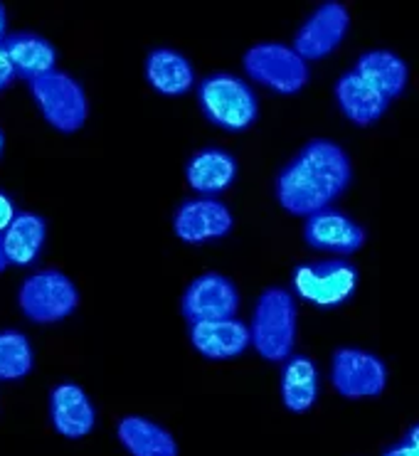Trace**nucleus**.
<instances>
[{
	"instance_id": "1",
	"label": "nucleus",
	"mask_w": 419,
	"mask_h": 456,
	"mask_svg": "<svg viewBox=\"0 0 419 456\" xmlns=\"http://www.w3.org/2000/svg\"><path fill=\"white\" fill-rule=\"evenodd\" d=\"M353 181L350 156L331 138H311L276 175L274 195L296 217L321 213Z\"/></svg>"
},
{
	"instance_id": "2",
	"label": "nucleus",
	"mask_w": 419,
	"mask_h": 456,
	"mask_svg": "<svg viewBox=\"0 0 419 456\" xmlns=\"http://www.w3.org/2000/svg\"><path fill=\"white\" fill-rule=\"evenodd\" d=\"M299 329V308L289 289H264L251 314L250 340L254 350L269 362H283L293 355Z\"/></svg>"
},
{
	"instance_id": "3",
	"label": "nucleus",
	"mask_w": 419,
	"mask_h": 456,
	"mask_svg": "<svg viewBox=\"0 0 419 456\" xmlns=\"http://www.w3.org/2000/svg\"><path fill=\"white\" fill-rule=\"evenodd\" d=\"M198 104L210 124L225 131H244L259 117V102L240 77L218 72L205 77L198 86Z\"/></svg>"
},
{
	"instance_id": "4",
	"label": "nucleus",
	"mask_w": 419,
	"mask_h": 456,
	"mask_svg": "<svg viewBox=\"0 0 419 456\" xmlns=\"http://www.w3.org/2000/svg\"><path fill=\"white\" fill-rule=\"evenodd\" d=\"M42 118L60 134H77L89 118V99L84 86L67 72L53 69L28 82Z\"/></svg>"
},
{
	"instance_id": "5",
	"label": "nucleus",
	"mask_w": 419,
	"mask_h": 456,
	"mask_svg": "<svg viewBox=\"0 0 419 456\" xmlns=\"http://www.w3.org/2000/svg\"><path fill=\"white\" fill-rule=\"evenodd\" d=\"M18 306L28 321L50 326L72 316L79 306V291L60 269H40L18 289Z\"/></svg>"
},
{
	"instance_id": "6",
	"label": "nucleus",
	"mask_w": 419,
	"mask_h": 456,
	"mask_svg": "<svg viewBox=\"0 0 419 456\" xmlns=\"http://www.w3.org/2000/svg\"><path fill=\"white\" fill-rule=\"evenodd\" d=\"M244 72L276 94H296L308 85V62L283 43H257L244 53Z\"/></svg>"
},
{
	"instance_id": "7",
	"label": "nucleus",
	"mask_w": 419,
	"mask_h": 456,
	"mask_svg": "<svg viewBox=\"0 0 419 456\" xmlns=\"http://www.w3.org/2000/svg\"><path fill=\"white\" fill-rule=\"evenodd\" d=\"M296 297L314 306H341L357 287V269L348 259H316L293 269Z\"/></svg>"
},
{
	"instance_id": "8",
	"label": "nucleus",
	"mask_w": 419,
	"mask_h": 456,
	"mask_svg": "<svg viewBox=\"0 0 419 456\" xmlns=\"http://www.w3.org/2000/svg\"><path fill=\"white\" fill-rule=\"evenodd\" d=\"M331 385L346 400H367L385 393L388 365L363 348H338L331 358Z\"/></svg>"
},
{
	"instance_id": "9",
	"label": "nucleus",
	"mask_w": 419,
	"mask_h": 456,
	"mask_svg": "<svg viewBox=\"0 0 419 456\" xmlns=\"http://www.w3.org/2000/svg\"><path fill=\"white\" fill-rule=\"evenodd\" d=\"M350 28V11L338 0H325L301 22V28L293 35V50L308 60L328 57L341 47Z\"/></svg>"
},
{
	"instance_id": "10",
	"label": "nucleus",
	"mask_w": 419,
	"mask_h": 456,
	"mask_svg": "<svg viewBox=\"0 0 419 456\" xmlns=\"http://www.w3.org/2000/svg\"><path fill=\"white\" fill-rule=\"evenodd\" d=\"M180 306L188 323L234 319L240 308V291L234 287V281L225 274L208 272L190 281Z\"/></svg>"
},
{
	"instance_id": "11",
	"label": "nucleus",
	"mask_w": 419,
	"mask_h": 456,
	"mask_svg": "<svg viewBox=\"0 0 419 456\" xmlns=\"http://www.w3.org/2000/svg\"><path fill=\"white\" fill-rule=\"evenodd\" d=\"M176 237L185 244H205L220 240L232 230V213L215 198H195L178 205L173 215Z\"/></svg>"
},
{
	"instance_id": "12",
	"label": "nucleus",
	"mask_w": 419,
	"mask_h": 456,
	"mask_svg": "<svg viewBox=\"0 0 419 456\" xmlns=\"http://www.w3.org/2000/svg\"><path fill=\"white\" fill-rule=\"evenodd\" d=\"M304 240L311 249L331 255H356L366 244V230L341 210L325 208L306 217Z\"/></svg>"
},
{
	"instance_id": "13",
	"label": "nucleus",
	"mask_w": 419,
	"mask_h": 456,
	"mask_svg": "<svg viewBox=\"0 0 419 456\" xmlns=\"http://www.w3.org/2000/svg\"><path fill=\"white\" fill-rule=\"evenodd\" d=\"M50 422L64 439H84L96 425V410L77 382H60L50 393Z\"/></svg>"
},
{
	"instance_id": "14",
	"label": "nucleus",
	"mask_w": 419,
	"mask_h": 456,
	"mask_svg": "<svg viewBox=\"0 0 419 456\" xmlns=\"http://www.w3.org/2000/svg\"><path fill=\"white\" fill-rule=\"evenodd\" d=\"M190 343L208 361H232L250 348V326L237 319L190 323Z\"/></svg>"
},
{
	"instance_id": "15",
	"label": "nucleus",
	"mask_w": 419,
	"mask_h": 456,
	"mask_svg": "<svg viewBox=\"0 0 419 456\" xmlns=\"http://www.w3.org/2000/svg\"><path fill=\"white\" fill-rule=\"evenodd\" d=\"M0 47L11 64L12 75L21 77L25 82H32L37 77L53 72L57 64L54 45L37 32H11L0 40Z\"/></svg>"
},
{
	"instance_id": "16",
	"label": "nucleus",
	"mask_w": 419,
	"mask_h": 456,
	"mask_svg": "<svg viewBox=\"0 0 419 456\" xmlns=\"http://www.w3.org/2000/svg\"><path fill=\"white\" fill-rule=\"evenodd\" d=\"M333 94L335 102H338V109L356 126H370V124H375L377 118L382 117L390 107L388 96L380 94L375 86L366 82L353 67L335 79Z\"/></svg>"
},
{
	"instance_id": "17",
	"label": "nucleus",
	"mask_w": 419,
	"mask_h": 456,
	"mask_svg": "<svg viewBox=\"0 0 419 456\" xmlns=\"http://www.w3.org/2000/svg\"><path fill=\"white\" fill-rule=\"evenodd\" d=\"M47 240V223L37 213H18L11 227L0 237L3 255L12 266H30L45 249Z\"/></svg>"
},
{
	"instance_id": "18",
	"label": "nucleus",
	"mask_w": 419,
	"mask_h": 456,
	"mask_svg": "<svg viewBox=\"0 0 419 456\" xmlns=\"http://www.w3.org/2000/svg\"><path fill=\"white\" fill-rule=\"evenodd\" d=\"M116 436L131 456H178V444L166 427L141 414L119 419Z\"/></svg>"
},
{
	"instance_id": "19",
	"label": "nucleus",
	"mask_w": 419,
	"mask_h": 456,
	"mask_svg": "<svg viewBox=\"0 0 419 456\" xmlns=\"http://www.w3.org/2000/svg\"><path fill=\"white\" fill-rule=\"evenodd\" d=\"M357 75L366 82L375 86L380 94H385L392 102L398 99L409 82V67L407 62L392 50H367L353 64Z\"/></svg>"
},
{
	"instance_id": "20",
	"label": "nucleus",
	"mask_w": 419,
	"mask_h": 456,
	"mask_svg": "<svg viewBox=\"0 0 419 456\" xmlns=\"http://www.w3.org/2000/svg\"><path fill=\"white\" fill-rule=\"evenodd\" d=\"M234 175H237V163L227 151L222 149L198 151L188 160V168H185L188 185L200 192V198H212L218 192L227 191Z\"/></svg>"
},
{
	"instance_id": "21",
	"label": "nucleus",
	"mask_w": 419,
	"mask_h": 456,
	"mask_svg": "<svg viewBox=\"0 0 419 456\" xmlns=\"http://www.w3.org/2000/svg\"><path fill=\"white\" fill-rule=\"evenodd\" d=\"M146 79L158 94L180 96L193 89L195 72H193V64L188 62L185 54L168 50V47H158L148 54Z\"/></svg>"
},
{
	"instance_id": "22",
	"label": "nucleus",
	"mask_w": 419,
	"mask_h": 456,
	"mask_svg": "<svg viewBox=\"0 0 419 456\" xmlns=\"http://www.w3.org/2000/svg\"><path fill=\"white\" fill-rule=\"evenodd\" d=\"M318 368L308 355H292L283 361L282 403L289 412H308L318 400Z\"/></svg>"
},
{
	"instance_id": "23",
	"label": "nucleus",
	"mask_w": 419,
	"mask_h": 456,
	"mask_svg": "<svg viewBox=\"0 0 419 456\" xmlns=\"http://www.w3.org/2000/svg\"><path fill=\"white\" fill-rule=\"evenodd\" d=\"M35 368V350L22 330H0V382H18Z\"/></svg>"
},
{
	"instance_id": "24",
	"label": "nucleus",
	"mask_w": 419,
	"mask_h": 456,
	"mask_svg": "<svg viewBox=\"0 0 419 456\" xmlns=\"http://www.w3.org/2000/svg\"><path fill=\"white\" fill-rule=\"evenodd\" d=\"M15 215H18V210H15L12 198L8 192L0 191V237H3V232H5L8 227H11V223L15 220Z\"/></svg>"
},
{
	"instance_id": "25",
	"label": "nucleus",
	"mask_w": 419,
	"mask_h": 456,
	"mask_svg": "<svg viewBox=\"0 0 419 456\" xmlns=\"http://www.w3.org/2000/svg\"><path fill=\"white\" fill-rule=\"evenodd\" d=\"M385 456H419V446L415 444V442L405 439V442H399V444H395L392 449H388Z\"/></svg>"
},
{
	"instance_id": "26",
	"label": "nucleus",
	"mask_w": 419,
	"mask_h": 456,
	"mask_svg": "<svg viewBox=\"0 0 419 456\" xmlns=\"http://www.w3.org/2000/svg\"><path fill=\"white\" fill-rule=\"evenodd\" d=\"M12 79H15V75H12L11 64H8L5 53H3V47H0V92H3V89H8V86L12 85Z\"/></svg>"
},
{
	"instance_id": "27",
	"label": "nucleus",
	"mask_w": 419,
	"mask_h": 456,
	"mask_svg": "<svg viewBox=\"0 0 419 456\" xmlns=\"http://www.w3.org/2000/svg\"><path fill=\"white\" fill-rule=\"evenodd\" d=\"M5 28H8V12H5V5L0 3V40L8 35V32H5Z\"/></svg>"
},
{
	"instance_id": "28",
	"label": "nucleus",
	"mask_w": 419,
	"mask_h": 456,
	"mask_svg": "<svg viewBox=\"0 0 419 456\" xmlns=\"http://www.w3.org/2000/svg\"><path fill=\"white\" fill-rule=\"evenodd\" d=\"M405 439H409V442H415V444L419 446V425L409 427V432H407V436H405Z\"/></svg>"
},
{
	"instance_id": "29",
	"label": "nucleus",
	"mask_w": 419,
	"mask_h": 456,
	"mask_svg": "<svg viewBox=\"0 0 419 456\" xmlns=\"http://www.w3.org/2000/svg\"><path fill=\"white\" fill-rule=\"evenodd\" d=\"M8 259H5V255H3V247H0V274H3V272H5V269H8Z\"/></svg>"
},
{
	"instance_id": "30",
	"label": "nucleus",
	"mask_w": 419,
	"mask_h": 456,
	"mask_svg": "<svg viewBox=\"0 0 419 456\" xmlns=\"http://www.w3.org/2000/svg\"><path fill=\"white\" fill-rule=\"evenodd\" d=\"M5 149V134H3V128H0V153Z\"/></svg>"
}]
</instances>
